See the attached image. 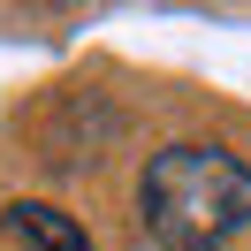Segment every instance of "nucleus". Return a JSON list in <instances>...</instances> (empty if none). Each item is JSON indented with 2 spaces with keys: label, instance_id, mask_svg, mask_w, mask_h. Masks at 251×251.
<instances>
[{
  "label": "nucleus",
  "instance_id": "obj_2",
  "mask_svg": "<svg viewBox=\"0 0 251 251\" xmlns=\"http://www.w3.org/2000/svg\"><path fill=\"white\" fill-rule=\"evenodd\" d=\"M8 228H16L31 251H92V236H84L61 205H38V198H16V205H8Z\"/></svg>",
  "mask_w": 251,
  "mask_h": 251
},
{
  "label": "nucleus",
  "instance_id": "obj_1",
  "mask_svg": "<svg viewBox=\"0 0 251 251\" xmlns=\"http://www.w3.org/2000/svg\"><path fill=\"white\" fill-rule=\"evenodd\" d=\"M137 221L160 251H221L251 228V168L221 145H160L137 175Z\"/></svg>",
  "mask_w": 251,
  "mask_h": 251
}]
</instances>
